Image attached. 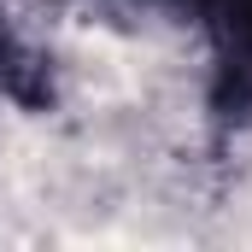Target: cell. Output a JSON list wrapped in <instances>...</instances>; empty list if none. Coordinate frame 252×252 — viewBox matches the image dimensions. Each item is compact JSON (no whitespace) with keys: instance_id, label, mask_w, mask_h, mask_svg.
<instances>
[{"instance_id":"cell-2","label":"cell","mask_w":252,"mask_h":252,"mask_svg":"<svg viewBox=\"0 0 252 252\" xmlns=\"http://www.w3.org/2000/svg\"><path fill=\"white\" fill-rule=\"evenodd\" d=\"M0 94L18 100V106H41V100H47L41 53H30V47L18 41V30L6 24V6H0Z\"/></svg>"},{"instance_id":"cell-1","label":"cell","mask_w":252,"mask_h":252,"mask_svg":"<svg viewBox=\"0 0 252 252\" xmlns=\"http://www.w3.org/2000/svg\"><path fill=\"white\" fill-rule=\"evenodd\" d=\"M211 30V112L223 124H252V0H211L205 12Z\"/></svg>"},{"instance_id":"cell-3","label":"cell","mask_w":252,"mask_h":252,"mask_svg":"<svg viewBox=\"0 0 252 252\" xmlns=\"http://www.w3.org/2000/svg\"><path fill=\"white\" fill-rule=\"evenodd\" d=\"M129 6H158V12H182V18H199L211 0H129Z\"/></svg>"}]
</instances>
